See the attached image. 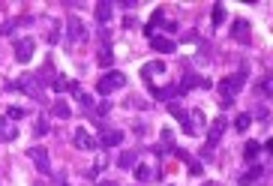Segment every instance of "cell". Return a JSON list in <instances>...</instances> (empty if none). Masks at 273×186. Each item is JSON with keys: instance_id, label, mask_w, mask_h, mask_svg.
Wrapping results in <instances>:
<instances>
[{"instance_id": "obj_13", "label": "cell", "mask_w": 273, "mask_h": 186, "mask_svg": "<svg viewBox=\"0 0 273 186\" xmlns=\"http://www.w3.org/2000/svg\"><path fill=\"white\" fill-rule=\"evenodd\" d=\"M159 72H165V63H159V60H150V63H144L141 66V78H153V75H159Z\"/></svg>"}, {"instance_id": "obj_27", "label": "cell", "mask_w": 273, "mask_h": 186, "mask_svg": "<svg viewBox=\"0 0 273 186\" xmlns=\"http://www.w3.org/2000/svg\"><path fill=\"white\" fill-rule=\"evenodd\" d=\"M6 117H24V108H15V105H12V108L6 111Z\"/></svg>"}, {"instance_id": "obj_25", "label": "cell", "mask_w": 273, "mask_h": 186, "mask_svg": "<svg viewBox=\"0 0 273 186\" xmlns=\"http://www.w3.org/2000/svg\"><path fill=\"white\" fill-rule=\"evenodd\" d=\"M249 123H252V117H249V114H240L234 126H237V132H246V129H249Z\"/></svg>"}, {"instance_id": "obj_19", "label": "cell", "mask_w": 273, "mask_h": 186, "mask_svg": "<svg viewBox=\"0 0 273 186\" xmlns=\"http://www.w3.org/2000/svg\"><path fill=\"white\" fill-rule=\"evenodd\" d=\"M258 153H261V144H258V141H246V147H243V156H246V159H255Z\"/></svg>"}, {"instance_id": "obj_26", "label": "cell", "mask_w": 273, "mask_h": 186, "mask_svg": "<svg viewBox=\"0 0 273 186\" xmlns=\"http://www.w3.org/2000/svg\"><path fill=\"white\" fill-rule=\"evenodd\" d=\"M111 60H114V57H111V48H102V51H99V63H102V66H111Z\"/></svg>"}, {"instance_id": "obj_23", "label": "cell", "mask_w": 273, "mask_h": 186, "mask_svg": "<svg viewBox=\"0 0 273 186\" xmlns=\"http://www.w3.org/2000/svg\"><path fill=\"white\" fill-rule=\"evenodd\" d=\"M222 21H225V6H222V3H216V6H213V24L219 27Z\"/></svg>"}, {"instance_id": "obj_10", "label": "cell", "mask_w": 273, "mask_h": 186, "mask_svg": "<svg viewBox=\"0 0 273 186\" xmlns=\"http://www.w3.org/2000/svg\"><path fill=\"white\" fill-rule=\"evenodd\" d=\"M192 87H207V81H204L201 75H195V72H186V78H183V84H177V90L186 93V90H192Z\"/></svg>"}, {"instance_id": "obj_2", "label": "cell", "mask_w": 273, "mask_h": 186, "mask_svg": "<svg viewBox=\"0 0 273 186\" xmlns=\"http://www.w3.org/2000/svg\"><path fill=\"white\" fill-rule=\"evenodd\" d=\"M120 87H126V75L120 69H111V72H105V75L96 81V93H114V90H120Z\"/></svg>"}, {"instance_id": "obj_29", "label": "cell", "mask_w": 273, "mask_h": 186, "mask_svg": "<svg viewBox=\"0 0 273 186\" xmlns=\"http://www.w3.org/2000/svg\"><path fill=\"white\" fill-rule=\"evenodd\" d=\"M204 186H219V183H213V180H207V183H204Z\"/></svg>"}, {"instance_id": "obj_14", "label": "cell", "mask_w": 273, "mask_h": 186, "mask_svg": "<svg viewBox=\"0 0 273 186\" xmlns=\"http://www.w3.org/2000/svg\"><path fill=\"white\" fill-rule=\"evenodd\" d=\"M93 12H96V21L102 24V30H105V24L111 21V3H105V0H102V3H96L93 6Z\"/></svg>"}, {"instance_id": "obj_5", "label": "cell", "mask_w": 273, "mask_h": 186, "mask_svg": "<svg viewBox=\"0 0 273 186\" xmlns=\"http://www.w3.org/2000/svg\"><path fill=\"white\" fill-rule=\"evenodd\" d=\"M72 144L78 147V150H93V147H96V141L90 138V132H87L84 126H78V129L72 132Z\"/></svg>"}, {"instance_id": "obj_21", "label": "cell", "mask_w": 273, "mask_h": 186, "mask_svg": "<svg viewBox=\"0 0 273 186\" xmlns=\"http://www.w3.org/2000/svg\"><path fill=\"white\" fill-rule=\"evenodd\" d=\"M261 171H264V168H261V165H255V168H252V171H246V174H243V177H240V186H246V183H252V180H258V177H261Z\"/></svg>"}, {"instance_id": "obj_24", "label": "cell", "mask_w": 273, "mask_h": 186, "mask_svg": "<svg viewBox=\"0 0 273 186\" xmlns=\"http://www.w3.org/2000/svg\"><path fill=\"white\" fill-rule=\"evenodd\" d=\"M15 135H18V132H15V126H9L6 120L0 123V138H15Z\"/></svg>"}, {"instance_id": "obj_22", "label": "cell", "mask_w": 273, "mask_h": 186, "mask_svg": "<svg viewBox=\"0 0 273 186\" xmlns=\"http://www.w3.org/2000/svg\"><path fill=\"white\" fill-rule=\"evenodd\" d=\"M177 156H180V159H186V162H189V171H192V174H201V165H198V162H195V159H192V156H189V153H186V150H177Z\"/></svg>"}, {"instance_id": "obj_1", "label": "cell", "mask_w": 273, "mask_h": 186, "mask_svg": "<svg viewBox=\"0 0 273 186\" xmlns=\"http://www.w3.org/2000/svg\"><path fill=\"white\" fill-rule=\"evenodd\" d=\"M243 84H246V72H237V75H231V78H222V81H219V99H222L225 108L234 102V93L243 90Z\"/></svg>"}, {"instance_id": "obj_17", "label": "cell", "mask_w": 273, "mask_h": 186, "mask_svg": "<svg viewBox=\"0 0 273 186\" xmlns=\"http://www.w3.org/2000/svg\"><path fill=\"white\" fill-rule=\"evenodd\" d=\"M231 33L237 36V39H246V36H249V21L237 18V21H234V30H231Z\"/></svg>"}, {"instance_id": "obj_9", "label": "cell", "mask_w": 273, "mask_h": 186, "mask_svg": "<svg viewBox=\"0 0 273 186\" xmlns=\"http://www.w3.org/2000/svg\"><path fill=\"white\" fill-rule=\"evenodd\" d=\"M123 141V132L120 129H102V135H99V144L102 147H117Z\"/></svg>"}, {"instance_id": "obj_6", "label": "cell", "mask_w": 273, "mask_h": 186, "mask_svg": "<svg viewBox=\"0 0 273 186\" xmlns=\"http://www.w3.org/2000/svg\"><path fill=\"white\" fill-rule=\"evenodd\" d=\"M168 111L180 120V126H183V132H186V135H195V126H192V120H189V111H183L177 102H171V105H168Z\"/></svg>"}, {"instance_id": "obj_3", "label": "cell", "mask_w": 273, "mask_h": 186, "mask_svg": "<svg viewBox=\"0 0 273 186\" xmlns=\"http://www.w3.org/2000/svg\"><path fill=\"white\" fill-rule=\"evenodd\" d=\"M27 159L36 165V171H39V174H51V159H48V150H45L42 144L30 147V150H27Z\"/></svg>"}, {"instance_id": "obj_18", "label": "cell", "mask_w": 273, "mask_h": 186, "mask_svg": "<svg viewBox=\"0 0 273 186\" xmlns=\"http://www.w3.org/2000/svg\"><path fill=\"white\" fill-rule=\"evenodd\" d=\"M117 165H120V168H135V165H138V156H135L132 150H126V153H120Z\"/></svg>"}, {"instance_id": "obj_7", "label": "cell", "mask_w": 273, "mask_h": 186, "mask_svg": "<svg viewBox=\"0 0 273 186\" xmlns=\"http://www.w3.org/2000/svg\"><path fill=\"white\" fill-rule=\"evenodd\" d=\"M225 126H228V123H225V117H216V120L210 123V129H207V144H210V147H216V144L222 141Z\"/></svg>"}, {"instance_id": "obj_4", "label": "cell", "mask_w": 273, "mask_h": 186, "mask_svg": "<svg viewBox=\"0 0 273 186\" xmlns=\"http://www.w3.org/2000/svg\"><path fill=\"white\" fill-rule=\"evenodd\" d=\"M66 27H69V42H72V45L87 39V27H84V21H81V18H69V21H66Z\"/></svg>"}, {"instance_id": "obj_28", "label": "cell", "mask_w": 273, "mask_h": 186, "mask_svg": "<svg viewBox=\"0 0 273 186\" xmlns=\"http://www.w3.org/2000/svg\"><path fill=\"white\" fill-rule=\"evenodd\" d=\"M96 186H117V183H114V180H99Z\"/></svg>"}, {"instance_id": "obj_20", "label": "cell", "mask_w": 273, "mask_h": 186, "mask_svg": "<svg viewBox=\"0 0 273 186\" xmlns=\"http://www.w3.org/2000/svg\"><path fill=\"white\" fill-rule=\"evenodd\" d=\"M51 111H54V117H60V120H63V117H69V105H66L63 99H57V102L51 105Z\"/></svg>"}, {"instance_id": "obj_15", "label": "cell", "mask_w": 273, "mask_h": 186, "mask_svg": "<svg viewBox=\"0 0 273 186\" xmlns=\"http://www.w3.org/2000/svg\"><path fill=\"white\" fill-rule=\"evenodd\" d=\"M174 96H180L177 84H168V87H159V90H153V99H162V102H168V99H174Z\"/></svg>"}, {"instance_id": "obj_12", "label": "cell", "mask_w": 273, "mask_h": 186, "mask_svg": "<svg viewBox=\"0 0 273 186\" xmlns=\"http://www.w3.org/2000/svg\"><path fill=\"white\" fill-rule=\"evenodd\" d=\"M150 42H153V48L159 51V54H171V51L177 48V45H174V39H168V36H153Z\"/></svg>"}, {"instance_id": "obj_16", "label": "cell", "mask_w": 273, "mask_h": 186, "mask_svg": "<svg viewBox=\"0 0 273 186\" xmlns=\"http://www.w3.org/2000/svg\"><path fill=\"white\" fill-rule=\"evenodd\" d=\"M156 174H159V171H156L153 165H135V177L138 180H153Z\"/></svg>"}, {"instance_id": "obj_8", "label": "cell", "mask_w": 273, "mask_h": 186, "mask_svg": "<svg viewBox=\"0 0 273 186\" xmlns=\"http://www.w3.org/2000/svg\"><path fill=\"white\" fill-rule=\"evenodd\" d=\"M30 57H33V39H27V36H24V39H15V60L27 63Z\"/></svg>"}, {"instance_id": "obj_11", "label": "cell", "mask_w": 273, "mask_h": 186, "mask_svg": "<svg viewBox=\"0 0 273 186\" xmlns=\"http://www.w3.org/2000/svg\"><path fill=\"white\" fill-rule=\"evenodd\" d=\"M66 87H69V93H72V96H75L78 102H81L84 108H90V105H93V99H90V96H87V93L81 90V84H78V81H66Z\"/></svg>"}]
</instances>
